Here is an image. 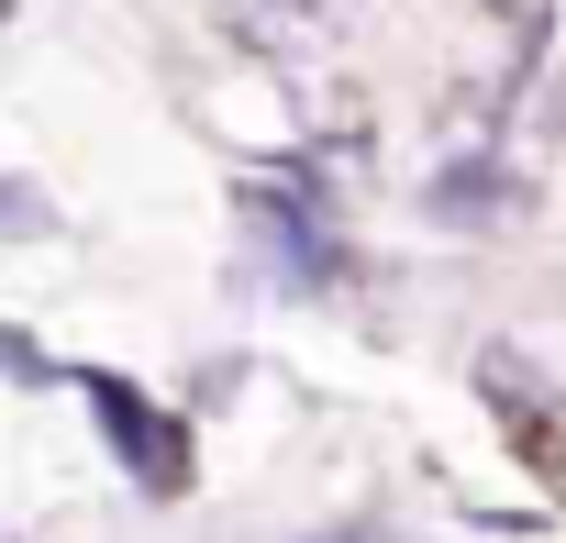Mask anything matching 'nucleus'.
Returning <instances> with one entry per match:
<instances>
[{"mask_svg": "<svg viewBox=\"0 0 566 543\" xmlns=\"http://www.w3.org/2000/svg\"><path fill=\"white\" fill-rule=\"evenodd\" d=\"M478 400L500 411V433H511L544 477H566V388L544 377V355H522V344H478Z\"/></svg>", "mask_w": 566, "mask_h": 543, "instance_id": "obj_3", "label": "nucleus"}, {"mask_svg": "<svg viewBox=\"0 0 566 543\" xmlns=\"http://www.w3.org/2000/svg\"><path fill=\"white\" fill-rule=\"evenodd\" d=\"M511 211H522V178H511L500 145H467V156H444V167L422 178V222H433V233H489V222H511Z\"/></svg>", "mask_w": 566, "mask_h": 543, "instance_id": "obj_4", "label": "nucleus"}, {"mask_svg": "<svg viewBox=\"0 0 566 543\" xmlns=\"http://www.w3.org/2000/svg\"><path fill=\"white\" fill-rule=\"evenodd\" d=\"M56 233V200L34 178H0V244H45Z\"/></svg>", "mask_w": 566, "mask_h": 543, "instance_id": "obj_5", "label": "nucleus"}, {"mask_svg": "<svg viewBox=\"0 0 566 543\" xmlns=\"http://www.w3.org/2000/svg\"><path fill=\"white\" fill-rule=\"evenodd\" d=\"M56 388L90 400V433L112 444V466H123V488H134L145 510H178V499H189V477H200V455H189V411H167V400L134 388L123 366H56Z\"/></svg>", "mask_w": 566, "mask_h": 543, "instance_id": "obj_2", "label": "nucleus"}, {"mask_svg": "<svg viewBox=\"0 0 566 543\" xmlns=\"http://www.w3.org/2000/svg\"><path fill=\"white\" fill-rule=\"evenodd\" d=\"M233 211H244L255 266H266L290 300H334V289L356 278L345 200H334V178H323V156H312V145H277V167H255V178L233 189Z\"/></svg>", "mask_w": 566, "mask_h": 543, "instance_id": "obj_1", "label": "nucleus"}, {"mask_svg": "<svg viewBox=\"0 0 566 543\" xmlns=\"http://www.w3.org/2000/svg\"><path fill=\"white\" fill-rule=\"evenodd\" d=\"M301 543H400V532H389V510H345V521H323V532H301Z\"/></svg>", "mask_w": 566, "mask_h": 543, "instance_id": "obj_7", "label": "nucleus"}, {"mask_svg": "<svg viewBox=\"0 0 566 543\" xmlns=\"http://www.w3.org/2000/svg\"><path fill=\"white\" fill-rule=\"evenodd\" d=\"M290 12H323V0H290Z\"/></svg>", "mask_w": 566, "mask_h": 543, "instance_id": "obj_9", "label": "nucleus"}, {"mask_svg": "<svg viewBox=\"0 0 566 543\" xmlns=\"http://www.w3.org/2000/svg\"><path fill=\"white\" fill-rule=\"evenodd\" d=\"M12 12H23V0H0V34H12Z\"/></svg>", "mask_w": 566, "mask_h": 543, "instance_id": "obj_8", "label": "nucleus"}, {"mask_svg": "<svg viewBox=\"0 0 566 543\" xmlns=\"http://www.w3.org/2000/svg\"><path fill=\"white\" fill-rule=\"evenodd\" d=\"M0 377H12V388H56V355H45L23 322H0Z\"/></svg>", "mask_w": 566, "mask_h": 543, "instance_id": "obj_6", "label": "nucleus"}]
</instances>
